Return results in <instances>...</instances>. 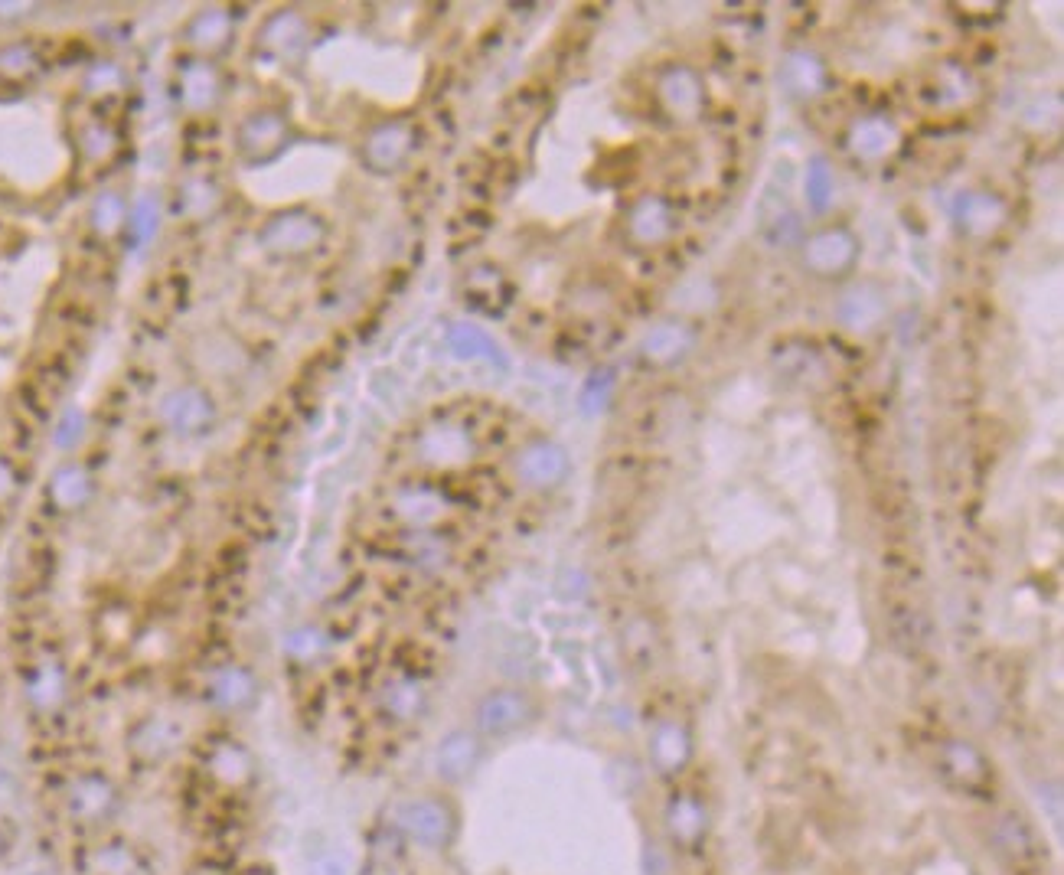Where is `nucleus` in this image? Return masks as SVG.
<instances>
[{"label": "nucleus", "mask_w": 1064, "mask_h": 875, "mask_svg": "<svg viewBox=\"0 0 1064 875\" xmlns=\"http://www.w3.org/2000/svg\"><path fill=\"white\" fill-rule=\"evenodd\" d=\"M262 40H265L268 49H275V53H291V49H298V43L304 40V23H301L298 14L284 10V14L271 17L265 23Z\"/></svg>", "instance_id": "obj_11"}, {"label": "nucleus", "mask_w": 1064, "mask_h": 875, "mask_svg": "<svg viewBox=\"0 0 1064 875\" xmlns=\"http://www.w3.org/2000/svg\"><path fill=\"white\" fill-rule=\"evenodd\" d=\"M284 138H288V125H284V118L275 115V112H258V115H249L242 121L239 151H242L245 160L262 164V160H268L271 154L281 151Z\"/></svg>", "instance_id": "obj_5"}, {"label": "nucleus", "mask_w": 1064, "mask_h": 875, "mask_svg": "<svg viewBox=\"0 0 1064 875\" xmlns=\"http://www.w3.org/2000/svg\"><path fill=\"white\" fill-rule=\"evenodd\" d=\"M160 415H164L167 428L180 431V435H200L209 425H213V402H209L206 392L200 389H177L170 392L160 405Z\"/></svg>", "instance_id": "obj_4"}, {"label": "nucleus", "mask_w": 1064, "mask_h": 875, "mask_svg": "<svg viewBox=\"0 0 1064 875\" xmlns=\"http://www.w3.org/2000/svg\"><path fill=\"white\" fill-rule=\"evenodd\" d=\"M399 823L415 843H425V846H444L454 830L451 810L444 807L441 800H428V797L405 804L399 813Z\"/></svg>", "instance_id": "obj_2"}, {"label": "nucleus", "mask_w": 1064, "mask_h": 875, "mask_svg": "<svg viewBox=\"0 0 1064 875\" xmlns=\"http://www.w3.org/2000/svg\"><path fill=\"white\" fill-rule=\"evenodd\" d=\"M670 830L679 843H696L705 833V807L692 797H679L670 807Z\"/></svg>", "instance_id": "obj_10"}, {"label": "nucleus", "mask_w": 1064, "mask_h": 875, "mask_svg": "<svg viewBox=\"0 0 1064 875\" xmlns=\"http://www.w3.org/2000/svg\"><path fill=\"white\" fill-rule=\"evenodd\" d=\"M95 219H98V226H102V229H111L121 219V203L115 200V196H105V200L98 203V209H95Z\"/></svg>", "instance_id": "obj_18"}, {"label": "nucleus", "mask_w": 1064, "mask_h": 875, "mask_svg": "<svg viewBox=\"0 0 1064 875\" xmlns=\"http://www.w3.org/2000/svg\"><path fill=\"white\" fill-rule=\"evenodd\" d=\"M320 239V223L304 213H281L262 229V245L275 255L307 252Z\"/></svg>", "instance_id": "obj_3"}, {"label": "nucleus", "mask_w": 1064, "mask_h": 875, "mask_svg": "<svg viewBox=\"0 0 1064 875\" xmlns=\"http://www.w3.org/2000/svg\"><path fill=\"white\" fill-rule=\"evenodd\" d=\"M56 494L63 503H79L85 497V477L79 471H63L56 477Z\"/></svg>", "instance_id": "obj_16"}, {"label": "nucleus", "mask_w": 1064, "mask_h": 875, "mask_svg": "<svg viewBox=\"0 0 1064 875\" xmlns=\"http://www.w3.org/2000/svg\"><path fill=\"white\" fill-rule=\"evenodd\" d=\"M190 43L200 46V49H219L222 43L229 40L232 33V20L226 10H203V14H196L190 20Z\"/></svg>", "instance_id": "obj_9"}, {"label": "nucleus", "mask_w": 1064, "mask_h": 875, "mask_svg": "<svg viewBox=\"0 0 1064 875\" xmlns=\"http://www.w3.org/2000/svg\"><path fill=\"white\" fill-rule=\"evenodd\" d=\"M686 751H689L686 748V735L679 732L676 725H663V729L653 735L650 755H653V761H657V768L666 771V774L679 771V764L686 761Z\"/></svg>", "instance_id": "obj_12"}, {"label": "nucleus", "mask_w": 1064, "mask_h": 875, "mask_svg": "<svg viewBox=\"0 0 1064 875\" xmlns=\"http://www.w3.org/2000/svg\"><path fill=\"white\" fill-rule=\"evenodd\" d=\"M180 95L193 112H203L219 95V72L206 63H190L180 72Z\"/></svg>", "instance_id": "obj_8"}, {"label": "nucleus", "mask_w": 1064, "mask_h": 875, "mask_svg": "<svg viewBox=\"0 0 1064 875\" xmlns=\"http://www.w3.org/2000/svg\"><path fill=\"white\" fill-rule=\"evenodd\" d=\"M307 875H353V862L343 853H330L324 859H317Z\"/></svg>", "instance_id": "obj_17"}, {"label": "nucleus", "mask_w": 1064, "mask_h": 875, "mask_svg": "<svg viewBox=\"0 0 1064 875\" xmlns=\"http://www.w3.org/2000/svg\"><path fill=\"white\" fill-rule=\"evenodd\" d=\"M249 693H252V676L239 667L222 670L213 683V696L219 706H239V702L249 699Z\"/></svg>", "instance_id": "obj_14"}, {"label": "nucleus", "mask_w": 1064, "mask_h": 875, "mask_svg": "<svg viewBox=\"0 0 1064 875\" xmlns=\"http://www.w3.org/2000/svg\"><path fill=\"white\" fill-rule=\"evenodd\" d=\"M523 719H526V699L519 693H493V696H487L484 702H480V712H477L480 729L490 732V735L510 732Z\"/></svg>", "instance_id": "obj_7"}, {"label": "nucleus", "mask_w": 1064, "mask_h": 875, "mask_svg": "<svg viewBox=\"0 0 1064 875\" xmlns=\"http://www.w3.org/2000/svg\"><path fill=\"white\" fill-rule=\"evenodd\" d=\"M940 774L950 781V787H957L963 794L986 800V794L993 791V768H989L980 751L963 742H950L944 748V755H940Z\"/></svg>", "instance_id": "obj_1"}, {"label": "nucleus", "mask_w": 1064, "mask_h": 875, "mask_svg": "<svg viewBox=\"0 0 1064 875\" xmlns=\"http://www.w3.org/2000/svg\"><path fill=\"white\" fill-rule=\"evenodd\" d=\"M519 474H523L529 484H549V480L562 474V458L552 448H536L519 461Z\"/></svg>", "instance_id": "obj_13"}, {"label": "nucleus", "mask_w": 1064, "mask_h": 875, "mask_svg": "<svg viewBox=\"0 0 1064 875\" xmlns=\"http://www.w3.org/2000/svg\"><path fill=\"white\" fill-rule=\"evenodd\" d=\"M27 875H49V872H27Z\"/></svg>", "instance_id": "obj_19"}, {"label": "nucleus", "mask_w": 1064, "mask_h": 875, "mask_svg": "<svg viewBox=\"0 0 1064 875\" xmlns=\"http://www.w3.org/2000/svg\"><path fill=\"white\" fill-rule=\"evenodd\" d=\"M477 755H480V748H477L474 735H470V732H451L435 751V768H438V774L444 781H461V778H467L470 771H474Z\"/></svg>", "instance_id": "obj_6"}, {"label": "nucleus", "mask_w": 1064, "mask_h": 875, "mask_svg": "<svg viewBox=\"0 0 1064 875\" xmlns=\"http://www.w3.org/2000/svg\"><path fill=\"white\" fill-rule=\"evenodd\" d=\"M157 219H160L157 203L154 200H141L138 209H134V239H138V242L151 239L154 229H157Z\"/></svg>", "instance_id": "obj_15"}]
</instances>
